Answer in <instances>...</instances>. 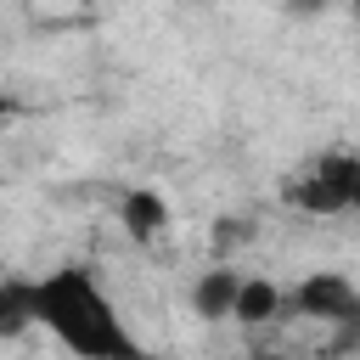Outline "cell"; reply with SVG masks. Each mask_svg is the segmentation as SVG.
Here are the masks:
<instances>
[{
  "mask_svg": "<svg viewBox=\"0 0 360 360\" xmlns=\"http://www.w3.org/2000/svg\"><path fill=\"white\" fill-rule=\"evenodd\" d=\"M28 309H34V326H45L68 354H84V360H135L141 354V343L124 332L101 281L79 264H62V270L28 281Z\"/></svg>",
  "mask_w": 360,
  "mask_h": 360,
  "instance_id": "cell-1",
  "label": "cell"
},
{
  "mask_svg": "<svg viewBox=\"0 0 360 360\" xmlns=\"http://www.w3.org/2000/svg\"><path fill=\"white\" fill-rule=\"evenodd\" d=\"M287 202L304 214H349L360 202V163L354 152H321L298 180H287Z\"/></svg>",
  "mask_w": 360,
  "mask_h": 360,
  "instance_id": "cell-2",
  "label": "cell"
},
{
  "mask_svg": "<svg viewBox=\"0 0 360 360\" xmlns=\"http://www.w3.org/2000/svg\"><path fill=\"white\" fill-rule=\"evenodd\" d=\"M292 304H298V315H332V321H354V309H360V298L343 276H309L292 292Z\"/></svg>",
  "mask_w": 360,
  "mask_h": 360,
  "instance_id": "cell-3",
  "label": "cell"
},
{
  "mask_svg": "<svg viewBox=\"0 0 360 360\" xmlns=\"http://www.w3.org/2000/svg\"><path fill=\"white\" fill-rule=\"evenodd\" d=\"M236 281H242V276L225 270V264H219V270H202V276L191 281V309H197L202 321H225V315H231V298H236Z\"/></svg>",
  "mask_w": 360,
  "mask_h": 360,
  "instance_id": "cell-4",
  "label": "cell"
},
{
  "mask_svg": "<svg viewBox=\"0 0 360 360\" xmlns=\"http://www.w3.org/2000/svg\"><path fill=\"white\" fill-rule=\"evenodd\" d=\"M276 309H281V287H276V281H264V276H242V281H236L231 321H248V326H259V321H270Z\"/></svg>",
  "mask_w": 360,
  "mask_h": 360,
  "instance_id": "cell-5",
  "label": "cell"
},
{
  "mask_svg": "<svg viewBox=\"0 0 360 360\" xmlns=\"http://www.w3.org/2000/svg\"><path fill=\"white\" fill-rule=\"evenodd\" d=\"M34 326V309H28V281H0V338H17Z\"/></svg>",
  "mask_w": 360,
  "mask_h": 360,
  "instance_id": "cell-6",
  "label": "cell"
},
{
  "mask_svg": "<svg viewBox=\"0 0 360 360\" xmlns=\"http://www.w3.org/2000/svg\"><path fill=\"white\" fill-rule=\"evenodd\" d=\"M124 219H129V231H135V236H152V231L163 225V202H158L152 191H135V197L124 202Z\"/></svg>",
  "mask_w": 360,
  "mask_h": 360,
  "instance_id": "cell-7",
  "label": "cell"
},
{
  "mask_svg": "<svg viewBox=\"0 0 360 360\" xmlns=\"http://www.w3.org/2000/svg\"><path fill=\"white\" fill-rule=\"evenodd\" d=\"M287 6H292V11H298V17H315V11H326V6H332V0H287Z\"/></svg>",
  "mask_w": 360,
  "mask_h": 360,
  "instance_id": "cell-8",
  "label": "cell"
},
{
  "mask_svg": "<svg viewBox=\"0 0 360 360\" xmlns=\"http://www.w3.org/2000/svg\"><path fill=\"white\" fill-rule=\"evenodd\" d=\"M0 112H6V101H0Z\"/></svg>",
  "mask_w": 360,
  "mask_h": 360,
  "instance_id": "cell-9",
  "label": "cell"
}]
</instances>
